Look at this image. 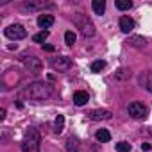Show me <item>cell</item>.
I'll return each mask as SVG.
<instances>
[{
    "mask_svg": "<svg viewBox=\"0 0 152 152\" xmlns=\"http://www.w3.org/2000/svg\"><path fill=\"white\" fill-rule=\"evenodd\" d=\"M52 93H54L52 86H48V84H45V83H32V84H29V86L23 90V95H25L27 99H31V100H36V102H41V100L50 99Z\"/></svg>",
    "mask_w": 152,
    "mask_h": 152,
    "instance_id": "obj_1",
    "label": "cell"
},
{
    "mask_svg": "<svg viewBox=\"0 0 152 152\" xmlns=\"http://www.w3.org/2000/svg\"><path fill=\"white\" fill-rule=\"evenodd\" d=\"M39 148H41L39 131L34 127H29L22 140V152H39Z\"/></svg>",
    "mask_w": 152,
    "mask_h": 152,
    "instance_id": "obj_2",
    "label": "cell"
},
{
    "mask_svg": "<svg viewBox=\"0 0 152 152\" xmlns=\"http://www.w3.org/2000/svg\"><path fill=\"white\" fill-rule=\"evenodd\" d=\"M72 23L75 25V29H79V32L84 36V38H91V36H95V25H93V22L90 20V16H86V15H83V13H75L73 16H72Z\"/></svg>",
    "mask_w": 152,
    "mask_h": 152,
    "instance_id": "obj_3",
    "label": "cell"
},
{
    "mask_svg": "<svg viewBox=\"0 0 152 152\" xmlns=\"http://www.w3.org/2000/svg\"><path fill=\"white\" fill-rule=\"evenodd\" d=\"M4 34L9 38V39H23L25 36H27V29L23 27V25H20V23H13V25H9L6 31H4Z\"/></svg>",
    "mask_w": 152,
    "mask_h": 152,
    "instance_id": "obj_4",
    "label": "cell"
},
{
    "mask_svg": "<svg viewBox=\"0 0 152 152\" xmlns=\"http://www.w3.org/2000/svg\"><path fill=\"white\" fill-rule=\"evenodd\" d=\"M129 115L134 118V120H145L147 118V106H143L141 102H131L129 107H127Z\"/></svg>",
    "mask_w": 152,
    "mask_h": 152,
    "instance_id": "obj_5",
    "label": "cell"
},
{
    "mask_svg": "<svg viewBox=\"0 0 152 152\" xmlns=\"http://www.w3.org/2000/svg\"><path fill=\"white\" fill-rule=\"evenodd\" d=\"M23 66H25L31 73H41V70H43V63H41V59L36 57V56H25V57H23Z\"/></svg>",
    "mask_w": 152,
    "mask_h": 152,
    "instance_id": "obj_6",
    "label": "cell"
},
{
    "mask_svg": "<svg viewBox=\"0 0 152 152\" xmlns=\"http://www.w3.org/2000/svg\"><path fill=\"white\" fill-rule=\"evenodd\" d=\"M50 66L56 72H66V70L72 68V59L66 57V56H57V57H52L50 59Z\"/></svg>",
    "mask_w": 152,
    "mask_h": 152,
    "instance_id": "obj_7",
    "label": "cell"
},
{
    "mask_svg": "<svg viewBox=\"0 0 152 152\" xmlns=\"http://www.w3.org/2000/svg\"><path fill=\"white\" fill-rule=\"evenodd\" d=\"M23 9L29 11H43V9H56V4L52 2H43V0H38V2H25Z\"/></svg>",
    "mask_w": 152,
    "mask_h": 152,
    "instance_id": "obj_8",
    "label": "cell"
},
{
    "mask_svg": "<svg viewBox=\"0 0 152 152\" xmlns=\"http://www.w3.org/2000/svg\"><path fill=\"white\" fill-rule=\"evenodd\" d=\"M138 81H140V86H141L143 90H147V91L152 93V72H150V70L141 72L140 77H138Z\"/></svg>",
    "mask_w": 152,
    "mask_h": 152,
    "instance_id": "obj_9",
    "label": "cell"
},
{
    "mask_svg": "<svg viewBox=\"0 0 152 152\" xmlns=\"http://www.w3.org/2000/svg\"><path fill=\"white\" fill-rule=\"evenodd\" d=\"M111 111H107V109H93V111H90L88 113V118L90 120H95V122H99V120H111Z\"/></svg>",
    "mask_w": 152,
    "mask_h": 152,
    "instance_id": "obj_10",
    "label": "cell"
},
{
    "mask_svg": "<svg viewBox=\"0 0 152 152\" xmlns=\"http://www.w3.org/2000/svg\"><path fill=\"white\" fill-rule=\"evenodd\" d=\"M134 27H136V23H134L132 18H129V16H122L120 18V29H122V32L129 34V32H132Z\"/></svg>",
    "mask_w": 152,
    "mask_h": 152,
    "instance_id": "obj_11",
    "label": "cell"
},
{
    "mask_svg": "<svg viewBox=\"0 0 152 152\" xmlns=\"http://www.w3.org/2000/svg\"><path fill=\"white\" fill-rule=\"evenodd\" d=\"M36 22H38V25H39L41 29H45V31H47L48 27H52V25H54V22H56V20H54V16H52V15H39Z\"/></svg>",
    "mask_w": 152,
    "mask_h": 152,
    "instance_id": "obj_12",
    "label": "cell"
},
{
    "mask_svg": "<svg viewBox=\"0 0 152 152\" xmlns=\"http://www.w3.org/2000/svg\"><path fill=\"white\" fill-rule=\"evenodd\" d=\"M88 100H90V95L86 91H83V90L73 93V104L75 106H84V104H88Z\"/></svg>",
    "mask_w": 152,
    "mask_h": 152,
    "instance_id": "obj_13",
    "label": "cell"
},
{
    "mask_svg": "<svg viewBox=\"0 0 152 152\" xmlns=\"http://www.w3.org/2000/svg\"><path fill=\"white\" fill-rule=\"evenodd\" d=\"M127 45H129V47H136V48H143V47L147 45V39H145L143 36H129Z\"/></svg>",
    "mask_w": 152,
    "mask_h": 152,
    "instance_id": "obj_14",
    "label": "cell"
},
{
    "mask_svg": "<svg viewBox=\"0 0 152 152\" xmlns=\"http://www.w3.org/2000/svg\"><path fill=\"white\" fill-rule=\"evenodd\" d=\"M79 148H81L79 140L75 138V136H70L68 141H66V150H68V152H79Z\"/></svg>",
    "mask_w": 152,
    "mask_h": 152,
    "instance_id": "obj_15",
    "label": "cell"
},
{
    "mask_svg": "<svg viewBox=\"0 0 152 152\" xmlns=\"http://www.w3.org/2000/svg\"><path fill=\"white\" fill-rule=\"evenodd\" d=\"M131 70H127V68H118L116 72H115V79L116 81H129L131 79Z\"/></svg>",
    "mask_w": 152,
    "mask_h": 152,
    "instance_id": "obj_16",
    "label": "cell"
},
{
    "mask_svg": "<svg viewBox=\"0 0 152 152\" xmlns=\"http://www.w3.org/2000/svg\"><path fill=\"white\" fill-rule=\"evenodd\" d=\"M91 7H93L95 15H104V11H106V0H93Z\"/></svg>",
    "mask_w": 152,
    "mask_h": 152,
    "instance_id": "obj_17",
    "label": "cell"
},
{
    "mask_svg": "<svg viewBox=\"0 0 152 152\" xmlns=\"http://www.w3.org/2000/svg\"><path fill=\"white\" fill-rule=\"evenodd\" d=\"M63 129H64V116L63 115H57L56 120H54V132L56 134H61Z\"/></svg>",
    "mask_w": 152,
    "mask_h": 152,
    "instance_id": "obj_18",
    "label": "cell"
},
{
    "mask_svg": "<svg viewBox=\"0 0 152 152\" xmlns=\"http://www.w3.org/2000/svg\"><path fill=\"white\" fill-rule=\"evenodd\" d=\"M95 138H97L100 143H107V141L111 140V132H109L107 129H99L97 134H95Z\"/></svg>",
    "mask_w": 152,
    "mask_h": 152,
    "instance_id": "obj_19",
    "label": "cell"
},
{
    "mask_svg": "<svg viewBox=\"0 0 152 152\" xmlns=\"http://www.w3.org/2000/svg\"><path fill=\"white\" fill-rule=\"evenodd\" d=\"M48 34H50L48 31H41V32H38V34L32 36V41H34V43H43V45H45V39L48 38Z\"/></svg>",
    "mask_w": 152,
    "mask_h": 152,
    "instance_id": "obj_20",
    "label": "cell"
},
{
    "mask_svg": "<svg viewBox=\"0 0 152 152\" xmlns=\"http://www.w3.org/2000/svg\"><path fill=\"white\" fill-rule=\"evenodd\" d=\"M120 11H129L132 7V2L131 0H116V4H115Z\"/></svg>",
    "mask_w": 152,
    "mask_h": 152,
    "instance_id": "obj_21",
    "label": "cell"
},
{
    "mask_svg": "<svg viewBox=\"0 0 152 152\" xmlns=\"http://www.w3.org/2000/svg\"><path fill=\"white\" fill-rule=\"evenodd\" d=\"M75 39H77V36H75L73 31H66V32H64V43H66L68 47H72V45L75 43Z\"/></svg>",
    "mask_w": 152,
    "mask_h": 152,
    "instance_id": "obj_22",
    "label": "cell"
},
{
    "mask_svg": "<svg viewBox=\"0 0 152 152\" xmlns=\"http://www.w3.org/2000/svg\"><path fill=\"white\" fill-rule=\"evenodd\" d=\"M106 68V61H102V59H99V61H95L93 64H91V72H95V73H99L100 70H104Z\"/></svg>",
    "mask_w": 152,
    "mask_h": 152,
    "instance_id": "obj_23",
    "label": "cell"
},
{
    "mask_svg": "<svg viewBox=\"0 0 152 152\" xmlns=\"http://www.w3.org/2000/svg\"><path fill=\"white\" fill-rule=\"evenodd\" d=\"M116 152H131V143H127V141L116 143Z\"/></svg>",
    "mask_w": 152,
    "mask_h": 152,
    "instance_id": "obj_24",
    "label": "cell"
},
{
    "mask_svg": "<svg viewBox=\"0 0 152 152\" xmlns=\"http://www.w3.org/2000/svg\"><path fill=\"white\" fill-rule=\"evenodd\" d=\"M43 48H45L47 52H54V50H56V47H54V45H48V43H45V45H43Z\"/></svg>",
    "mask_w": 152,
    "mask_h": 152,
    "instance_id": "obj_25",
    "label": "cell"
},
{
    "mask_svg": "<svg viewBox=\"0 0 152 152\" xmlns=\"http://www.w3.org/2000/svg\"><path fill=\"white\" fill-rule=\"evenodd\" d=\"M150 148H152V147H150V143H141V150H143V152H148Z\"/></svg>",
    "mask_w": 152,
    "mask_h": 152,
    "instance_id": "obj_26",
    "label": "cell"
},
{
    "mask_svg": "<svg viewBox=\"0 0 152 152\" xmlns=\"http://www.w3.org/2000/svg\"><path fill=\"white\" fill-rule=\"evenodd\" d=\"M6 118V109L2 107V109H0V120H4Z\"/></svg>",
    "mask_w": 152,
    "mask_h": 152,
    "instance_id": "obj_27",
    "label": "cell"
},
{
    "mask_svg": "<svg viewBox=\"0 0 152 152\" xmlns=\"http://www.w3.org/2000/svg\"><path fill=\"white\" fill-rule=\"evenodd\" d=\"M148 132H150V134H152V127H150V131H148Z\"/></svg>",
    "mask_w": 152,
    "mask_h": 152,
    "instance_id": "obj_28",
    "label": "cell"
}]
</instances>
